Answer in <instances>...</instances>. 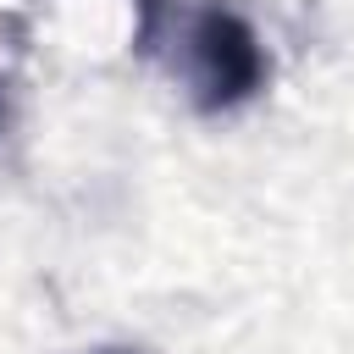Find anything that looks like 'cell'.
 I'll list each match as a JSON object with an SVG mask.
<instances>
[{
  "instance_id": "cell-1",
  "label": "cell",
  "mask_w": 354,
  "mask_h": 354,
  "mask_svg": "<svg viewBox=\"0 0 354 354\" xmlns=\"http://www.w3.org/2000/svg\"><path fill=\"white\" fill-rule=\"evenodd\" d=\"M133 50L160 61L205 116L249 105L271 77L254 22L227 0H138Z\"/></svg>"
},
{
  "instance_id": "cell-2",
  "label": "cell",
  "mask_w": 354,
  "mask_h": 354,
  "mask_svg": "<svg viewBox=\"0 0 354 354\" xmlns=\"http://www.w3.org/2000/svg\"><path fill=\"white\" fill-rule=\"evenodd\" d=\"M100 354H127V348H100Z\"/></svg>"
},
{
  "instance_id": "cell-3",
  "label": "cell",
  "mask_w": 354,
  "mask_h": 354,
  "mask_svg": "<svg viewBox=\"0 0 354 354\" xmlns=\"http://www.w3.org/2000/svg\"><path fill=\"white\" fill-rule=\"evenodd\" d=\"M0 111H6V105H0Z\"/></svg>"
}]
</instances>
